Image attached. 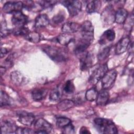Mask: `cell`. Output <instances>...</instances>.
I'll list each match as a JSON object with an SVG mask.
<instances>
[{"label": "cell", "mask_w": 134, "mask_h": 134, "mask_svg": "<svg viewBox=\"0 0 134 134\" xmlns=\"http://www.w3.org/2000/svg\"><path fill=\"white\" fill-rule=\"evenodd\" d=\"M19 121L24 125L30 126L34 123L35 120L34 115L30 113L25 111H21L18 113Z\"/></svg>", "instance_id": "cell-10"}, {"label": "cell", "mask_w": 134, "mask_h": 134, "mask_svg": "<svg viewBox=\"0 0 134 134\" xmlns=\"http://www.w3.org/2000/svg\"><path fill=\"white\" fill-rule=\"evenodd\" d=\"M111 49L110 46H107L102 49L98 53L97 58L99 61H103L106 59L109 54V52Z\"/></svg>", "instance_id": "cell-30"}, {"label": "cell", "mask_w": 134, "mask_h": 134, "mask_svg": "<svg viewBox=\"0 0 134 134\" xmlns=\"http://www.w3.org/2000/svg\"><path fill=\"white\" fill-rule=\"evenodd\" d=\"M63 129V133L66 134H72L75 133V128L74 126L70 123L66 126L64 127Z\"/></svg>", "instance_id": "cell-39"}, {"label": "cell", "mask_w": 134, "mask_h": 134, "mask_svg": "<svg viewBox=\"0 0 134 134\" xmlns=\"http://www.w3.org/2000/svg\"><path fill=\"white\" fill-rule=\"evenodd\" d=\"M115 32L113 29H107L105 31L100 37L98 41L101 45H104L108 42L113 41L115 38Z\"/></svg>", "instance_id": "cell-13"}, {"label": "cell", "mask_w": 134, "mask_h": 134, "mask_svg": "<svg viewBox=\"0 0 134 134\" xmlns=\"http://www.w3.org/2000/svg\"><path fill=\"white\" fill-rule=\"evenodd\" d=\"M28 22L27 17L21 11L17 12L13 14L12 23L16 27L25 26Z\"/></svg>", "instance_id": "cell-9"}, {"label": "cell", "mask_w": 134, "mask_h": 134, "mask_svg": "<svg viewBox=\"0 0 134 134\" xmlns=\"http://www.w3.org/2000/svg\"><path fill=\"white\" fill-rule=\"evenodd\" d=\"M64 15L63 13H59L53 16L52 21L54 24H58L62 23L64 19Z\"/></svg>", "instance_id": "cell-36"}, {"label": "cell", "mask_w": 134, "mask_h": 134, "mask_svg": "<svg viewBox=\"0 0 134 134\" xmlns=\"http://www.w3.org/2000/svg\"><path fill=\"white\" fill-rule=\"evenodd\" d=\"M94 125L96 130L101 133L115 134L118 133V129L114 123L107 119L96 118L94 120Z\"/></svg>", "instance_id": "cell-1"}, {"label": "cell", "mask_w": 134, "mask_h": 134, "mask_svg": "<svg viewBox=\"0 0 134 134\" xmlns=\"http://www.w3.org/2000/svg\"><path fill=\"white\" fill-rule=\"evenodd\" d=\"M75 103L73 100L70 99H64L60 101L57 105V107L58 110L61 111H65L70 109L74 107Z\"/></svg>", "instance_id": "cell-22"}, {"label": "cell", "mask_w": 134, "mask_h": 134, "mask_svg": "<svg viewBox=\"0 0 134 134\" xmlns=\"http://www.w3.org/2000/svg\"><path fill=\"white\" fill-rule=\"evenodd\" d=\"M91 42L81 38L76 43L74 47V52L76 55H81L85 52L89 47Z\"/></svg>", "instance_id": "cell-17"}, {"label": "cell", "mask_w": 134, "mask_h": 134, "mask_svg": "<svg viewBox=\"0 0 134 134\" xmlns=\"http://www.w3.org/2000/svg\"><path fill=\"white\" fill-rule=\"evenodd\" d=\"M80 133H90V131L88 130V129H87L86 127H82L80 131Z\"/></svg>", "instance_id": "cell-41"}, {"label": "cell", "mask_w": 134, "mask_h": 134, "mask_svg": "<svg viewBox=\"0 0 134 134\" xmlns=\"http://www.w3.org/2000/svg\"><path fill=\"white\" fill-rule=\"evenodd\" d=\"M1 131L2 133H15L17 126L13 121L6 120L1 121Z\"/></svg>", "instance_id": "cell-12"}, {"label": "cell", "mask_w": 134, "mask_h": 134, "mask_svg": "<svg viewBox=\"0 0 134 134\" xmlns=\"http://www.w3.org/2000/svg\"><path fill=\"white\" fill-rule=\"evenodd\" d=\"M12 82L16 85H20L24 81V76L20 72L15 71L10 74Z\"/></svg>", "instance_id": "cell-25"}, {"label": "cell", "mask_w": 134, "mask_h": 134, "mask_svg": "<svg viewBox=\"0 0 134 134\" xmlns=\"http://www.w3.org/2000/svg\"><path fill=\"white\" fill-rule=\"evenodd\" d=\"M8 51L6 48H1V58H2L3 57H4L8 53Z\"/></svg>", "instance_id": "cell-40"}, {"label": "cell", "mask_w": 134, "mask_h": 134, "mask_svg": "<svg viewBox=\"0 0 134 134\" xmlns=\"http://www.w3.org/2000/svg\"><path fill=\"white\" fill-rule=\"evenodd\" d=\"M6 71V68H5V67H3L2 66H1V73L2 75L5 73Z\"/></svg>", "instance_id": "cell-42"}, {"label": "cell", "mask_w": 134, "mask_h": 134, "mask_svg": "<svg viewBox=\"0 0 134 134\" xmlns=\"http://www.w3.org/2000/svg\"><path fill=\"white\" fill-rule=\"evenodd\" d=\"M130 43V39L128 37H125L121 39L116 46V53L117 54H121L124 53L127 50Z\"/></svg>", "instance_id": "cell-14"}, {"label": "cell", "mask_w": 134, "mask_h": 134, "mask_svg": "<svg viewBox=\"0 0 134 134\" xmlns=\"http://www.w3.org/2000/svg\"><path fill=\"white\" fill-rule=\"evenodd\" d=\"M109 93L107 90L103 89L98 92L96 99V103L99 106L106 105L109 100Z\"/></svg>", "instance_id": "cell-18"}, {"label": "cell", "mask_w": 134, "mask_h": 134, "mask_svg": "<svg viewBox=\"0 0 134 134\" xmlns=\"http://www.w3.org/2000/svg\"><path fill=\"white\" fill-rule=\"evenodd\" d=\"M47 94V90L45 88H36L31 92V97L35 101H40L45 97Z\"/></svg>", "instance_id": "cell-21"}, {"label": "cell", "mask_w": 134, "mask_h": 134, "mask_svg": "<svg viewBox=\"0 0 134 134\" xmlns=\"http://www.w3.org/2000/svg\"><path fill=\"white\" fill-rule=\"evenodd\" d=\"M71 123V120L65 117H58L56 118V124L58 127L63 128Z\"/></svg>", "instance_id": "cell-29"}, {"label": "cell", "mask_w": 134, "mask_h": 134, "mask_svg": "<svg viewBox=\"0 0 134 134\" xmlns=\"http://www.w3.org/2000/svg\"><path fill=\"white\" fill-rule=\"evenodd\" d=\"M10 99L8 95V94L4 92L1 91L0 93V105L1 106H5L10 105Z\"/></svg>", "instance_id": "cell-28"}, {"label": "cell", "mask_w": 134, "mask_h": 134, "mask_svg": "<svg viewBox=\"0 0 134 134\" xmlns=\"http://www.w3.org/2000/svg\"><path fill=\"white\" fill-rule=\"evenodd\" d=\"M35 128L37 130L45 131L48 133L51 132L52 129V125L43 118H39L35 122Z\"/></svg>", "instance_id": "cell-16"}, {"label": "cell", "mask_w": 134, "mask_h": 134, "mask_svg": "<svg viewBox=\"0 0 134 134\" xmlns=\"http://www.w3.org/2000/svg\"><path fill=\"white\" fill-rule=\"evenodd\" d=\"M98 93V92L96 88L95 87L91 88L88 90L85 94V99L90 102H93L96 100Z\"/></svg>", "instance_id": "cell-26"}, {"label": "cell", "mask_w": 134, "mask_h": 134, "mask_svg": "<svg viewBox=\"0 0 134 134\" xmlns=\"http://www.w3.org/2000/svg\"><path fill=\"white\" fill-rule=\"evenodd\" d=\"M30 31L28 28L25 26L16 27L15 29L12 30V32L14 35L16 36H26Z\"/></svg>", "instance_id": "cell-32"}, {"label": "cell", "mask_w": 134, "mask_h": 134, "mask_svg": "<svg viewBox=\"0 0 134 134\" xmlns=\"http://www.w3.org/2000/svg\"><path fill=\"white\" fill-rule=\"evenodd\" d=\"M81 25L78 23L72 21H68L64 23L62 27L63 33L71 34L77 32L80 29Z\"/></svg>", "instance_id": "cell-15"}, {"label": "cell", "mask_w": 134, "mask_h": 134, "mask_svg": "<svg viewBox=\"0 0 134 134\" xmlns=\"http://www.w3.org/2000/svg\"><path fill=\"white\" fill-rule=\"evenodd\" d=\"M80 69L85 71L90 69L93 62V55L89 52H85L80 55Z\"/></svg>", "instance_id": "cell-8"}, {"label": "cell", "mask_w": 134, "mask_h": 134, "mask_svg": "<svg viewBox=\"0 0 134 134\" xmlns=\"http://www.w3.org/2000/svg\"><path fill=\"white\" fill-rule=\"evenodd\" d=\"M75 90V86L72 81L68 80L65 82L63 87V91L64 93L68 94H72Z\"/></svg>", "instance_id": "cell-31"}, {"label": "cell", "mask_w": 134, "mask_h": 134, "mask_svg": "<svg viewBox=\"0 0 134 134\" xmlns=\"http://www.w3.org/2000/svg\"><path fill=\"white\" fill-rule=\"evenodd\" d=\"M73 37L71 34L63 33L57 37V41L61 45H68L72 41Z\"/></svg>", "instance_id": "cell-24"}, {"label": "cell", "mask_w": 134, "mask_h": 134, "mask_svg": "<svg viewBox=\"0 0 134 134\" xmlns=\"http://www.w3.org/2000/svg\"><path fill=\"white\" fill-rule=\"evenodd\" d=\"M117 73L114 69L108 70L101 79L102 85L103 89L108 90L114 85L117 77Z\"/></svg>", "instance_id": "cell-4"}, {"label": "cell", "mask_w": 134, "mask_h": 134, "mask_svg": "<svg viewBox=\"0 0 134 134\" xmlns=\"http://www.w3.org/2000/svg\"><path fill=\"white\" fill-rule=\"evenodd\" d=\"M15 133H18V134H29V133H35V131H34L31 129L27 128L18 127L16 129Z\"/></svg>", "instance_id": "cell-37"}, {"label": "cell", "mask_w": 134, "mask_h": 134, "mask_svg": "<svg viewBox=\"0 0 134 134\" xmlns=\"http://www.w3.org/2000/svg\"><path fill=\"white\" fill-rule=\"evenodd\" d=\"M25 37L27 40L33 43L39 42L40 40V35L35 31H30Z\"/></svg>", "instance_id": "cell-27"}, {"label": "cell", "mask_w": 134, "mask_h": 134, "mask_svg": "<svg viewBox=\"0 0 134 134\" xmlns=\"http://www.w3.org/2000/svg\"><path fill=\"white\" fill-rule=\"evenodd\" d=\"M107 71V64H103L98 66L92 72L89 79L90 82L94 85L97 84L99 81L101 80Z\"/></svg>", "instance_id": "cell-5"}, {"label": "cell", "mask_w": 134, "mask_h": 134, "mask_svg": "<svg viewBox=\"0 0 134 134\" xmlns=\"http://www.w3.org/2000/svg\"><path fill=\"white\" fill-rule=\"evenodd\" d=\"M39 4L42 8H47L49 7H51L57 3V1H38L37 2Z\"/></svg>", "instance_id": "cell-34"}, {"label": "cell", "mask_w": 134, "mask_h": 134, "mask_svg": "<svg viewBox=\"0 0 134 134\" xmlns=\"http://www.w3.org/2000/svg\"><path fill=\"white\" fill-rule=\"evenodd\" d=\"M61 96V94L59 88H58V87H55L50 92L49 95V99L51 101L57 102L60 100Z\"/></svg>", "instance_id": "cell-33"}, {"label": "cell", "mask_w": 134, "mask_h": 134, "mask_svg": "<svg viewBox=\"0 0 134 134\" xmlns=\"http://www.w3.org/2000/svg\"><path fill=\"white\" fill-rule=\"evenodd\" d=\"M85 99V95L82 93H79L76 96H75L74 99L73 100L74 103L76 104H81L84 102V100Z\"/></svg>", "instance_id": "cell-38"}, {"label": "cell", "mask_w": 134, "mask_h": 134, "mask_svg": "<svg viewBox=\"0 0 134 134\" xmlns=\"http://www.w3.org/2000/svg\"><path fill=\"white\" fill-rule=\"evenodd\" d=\"M128 12L126 9L120 8L115 13V21L117 24H121L124 23L128 17Z\"/></svg>", "instance_id": "cell-20"}, {"label": "cell", "mask_w": 134, "mask_h": 134, "mask_svg": "<svg viewBox=\"0 0 134 134\" xmlns=\"http://www.w3.org/2000/svg\"><path fill=\"white\" fill-rule=\"evenodd\" d=\"M24 8L23 3L20 1H9L3 6V10L5 13H12L21 11Z\"/></svg>", "instance_id": "cell-7"}, {"label": "cell", "mask_w": 134, "mask_h": 134, "mask_svg": "<svg viewBox=\"0 0 134 134\" xmlns=\"http://www.w3.org/2000/svg\"><path fill=\"white\" fill-rule=\"evenodd\" d=\"M115 14L113 7L109 5L107 7L102 14V21L105 25H109L115 21Z\"/></svg>", "instance_id": "cell-11"}, {"label": "cell", "mask_w": 134, "mask_h": 134, "mask_svg": "<svg viewBox=\"0 0 134 134\" xmlns=\"http://www.w3.org/2000/svg\"><path fill=\"white\" fill-rule=\"evenodd\" d=\"M82 38L91 42L94 38V27L89 20L85 21L80 27Z\"/></svg>", "instance_id": "cell-3"}, {"label": "cell", "mask_w": 134, "mask_h": 134, "mask_svg": "<svg viewBox=\"0 0 134 134\" xmlns=\"http://www.w3.org/2000/svg\"><path fill=\"white\" fill-rule=\"evenodd\" d=\"M50 20L47 15L42 14L39 15L35 19V27L36 28H40L46 27L49 24Z\"/></svg>", "instance_id": "cell-19"}, {"label": "cell", "mask_w": 134, "mask_h": 134, "mask_svg": "<svg viewBox=\"0 0 134 134\" xmlns=\"http://www.w3.org/2000/svg\"><path fill=\"white\" fill-rule=\"evenodd\" d=\"M101 6V2L99 1H92L89 2L86 7L87 13L91 14L97 12Z\"/></svg>", "instance_id": "cell-23"}, {"label": "cell", "mask_w": 134, "mask_h": 134, "mask_svg": "<svg viewBox=\"0 0 134 134\" xmlns=\"http://www.w3.org/2000/svg\"><path fill=\"white\" fill-rule=\"evenodd\" d=\"M42 50L52 60L55 62H63L68 58L66 53L61 48L45 46L42 47Z\"/></svg>", "instance_id": "cell-2"}, {"label": "cell", "mask_w": 134, "mask_h": 134, "mask_svg": "<svg viewBox=\"0 0 134 134\" xmlns=\"http://www.w3.org/2000/svg\"><path fill=\"white\" fill-rule=\"evenodd\" d=\"M11 32L10 29H8L6 28V25L5 21L1 23V36L2 38L5 37L7 35H8Z\"/></svg>", "instance_id": "cell-35"}, {"label": "cell", "mask_w": 134, "mask_h": 134, "mask_svg": "<svg viewBox=\"0 0 134 134\" xmlns=\"http://www.w3.org/2000/svg\"><path fill=\"white\" fill-rule=\"evenodd\" d=\"M62 4L67 8L70 15L72 17L77 15L82 8V3L79 1H64Z\"/></svg>", "instance_id": "cell-6"}]
</instances>
